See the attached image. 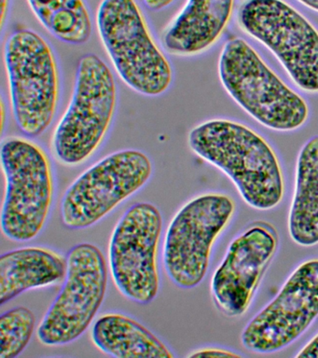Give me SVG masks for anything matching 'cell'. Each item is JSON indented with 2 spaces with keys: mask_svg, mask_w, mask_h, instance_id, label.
Segmentation results:
<instances>
[{
  "mask_svg": "<svg viewBox=\"0 0 318 358\" xmlns=\"http://www.w3.org/2000/svg\"><path fill=\"white\" fill-rule=\"evenodd\" d=\"M188 145L195 155L222 171L252 208L273 209L283 200L280 162L252 128L227 119L205 120L189 131Z\"/></svg>",
  "mask_w": 318,
  "mask_h": 358,
  "instance_id": "cell-1",
  "label": "cell"
},
{
  "mask_svg": "<svg viewBox=\"0 0 318 358\" xmlns=\"http://www.w3.org/2000/svg\"><path fill=\"white\" fill-rule=\"evenodd\" d=\"M96 27L114 69L125 85L146 97L166 94L174 69L136 0H102Z\"/></svg>",
  "mask_w": 318,
  "mask_h": 358,
  "instance_id": "cell-2",
  "label": "cell"
},
{
  "mask_svg": "<svg viewBox=\"0 0 318 358\" xmlns=\"http://www.w3.org/2000/svg\"><path fill=\"white\" fill-rule=\"evenodd\" d=\"M118 106V85L113 70L100 56L83 55L71 101L52 134L55 158L69 167L89 161L110 134Z\"/></svg>",
  "mask_w": 318,
  "mask_h": 358,
  "instance_id": "cell-3",
  "label": "cell"
},
{
  "mask_svg": "<svg viewBox=\"0 0 318 358\" xmlns=\"http://www.w3.org/2000/svg\"><path fill=\"white\" fill-rule=\"evenodd\" d=\"M3 59L16 125L24 136H43L57 117L62 80L57 53L40 33L19 28L8 36Z\"/></svg>",
  "mask_w": 318,
  "mask_h": 358,
  "instance_id": "cell-4",
  "label": "cell"
},
{
  "mask_svg": "<svg viewBox=\"0 0 318 358\" xmlns=\"http://www.w3.org/2000/svg\"><path fill=\"white\" fill-rule=\"evenodd\" d=\"M0 159L5 178L2 234L13 242H29L51 215L55 195L51 157L30 137L10 136L2 139Z\"/></svg>",
  "mask_w": 318,
  "mask_h": 358,
  "instance_id": "cell-5",
  "label": "cell"
},
{
  "mask_svg": "<svg viewBox=\"0 0 318 358\" xmlns=\"http://www.w3.org/2000/svg\"><path fill=\"white\" fill-rule=\"evenodd\" d=\"M219 75L226 92L250 116L277 131L298 130L309 117L305 99L289 85L245 39L222 48Z\"/></svg>",
  "mask_w": 318,
  "mask_h": 358,
  "instance_id": "cell-6",
  "label": "cell"
},
{
  "mask_svg": "<svg viewBox=\"0 0 318 358\" xmlns=\"http://www.w3.org/2000/svg\"><path fill=\"white\" fill-rule=\"evenodd\" d=\"M234 213L233 199L219 192L198 195L175 213L163 245L164 270L173 284L191 289L205 280L215 243Z\"/></svg>",
  "mask_w": 318,
  "mask_h": 358,
  "instance_id": "cell-7",
  "label": "cell"
},
{
  "mask_svg": "<svg viewBox=\"0 0 318 358\" xmlns=\"http://www.w3.org/2000/svg\"><path fill=\"white\" fill-rule=\"evenodd\" d=\"M154 165L140 150L127 148L99 159L78 176L61 200V218L71 229L96 225L152 179Z\"/></svg>",
  "mask_w": 318,
  "mask_h": 358,
  "instance_id": "cell-8",
  "label": "cell"
},
{
  "mask_svg": "<svg viewBox=\"0 0 318 358\" xmlns=\"http://www.w3.org/2000/svg\"><path fill=\"white\" fill-rule=\"evenodd\" d=\"M237 24L268 48L290 78L306 92H318V30L284 0H244Z\"/></svg>",
  "mask_w": 318,
  "mask_h": 358,
  "instance_id": "cell-9",
  "label": "cell"
},
{
  "mask_svg": "<svg viewBox=\"0 0 318 358\" xmlns=\"http://www.w3.org/2000/svg\"><path fill=\"white\" fill-rule=\"evenodd\" d=\"M62 288L41 319L37 338L45 346H63L82 337L104 302L108 265L93 243L72 246Z\"/></svg>",
  "mask_w": 318,
  "mask_h": 358,
  "instance_id": "cell-10",
  "label": "cell"
},
{
  "mask_svg": "<svg viewBox=\"0 0 318 358\" xmlns=\"http://www.w3.org/2000/svg\"><path fill=\"white\" fill-rule=\"evenodd\" d=\"M163 215L146 201L131 206L117 222L108 245V267L117 289L136 303L150 304L161 287L159 252Z\"/></svg>",
  "mask_w": 318,
  "mask_h": 358,
  "instance_id": "cell-11",
  "label": "cell"
},
{
  "mask_svg": "<svg viewBox=\"0 0 318 358\" xmlns=\"http://www.w3.org/2000/svg\"><path fill=\"white\" fill-rule=\"evenodd\" d=\"M318 318V257L301 262L275 298L243 329L248 351L272 354L297 341Z\"/></svg>",
  "mask_w": 318,
  "mask_h": 358,
  "instance_id": "cell-12",
  "label": "cell"
},
{
  "mask_svg": "<svg viewBox=\"0 0 318 358\" xmlns=\"http://www.w3.org/2000/svg\"><path fill=\"white\" fill-rule=\"evenodd\" d=\"M278 248L277 231L263 220L250 223L231 241L211 279L212 298L223 315L247 312Z\"/></svg>",
  "mask_w": 318,
  "mask_h": 358,
  "instance_id": "cell-13",
  "label": "cell"
},
{
  "mask_svg": "<svg viewBox=\"0 0 318 358\" xmlns=\"http://www.w3.org/2000/svg\"><path fill=\"white\" fill-rule=\"evenodd\" d=\"M234 3L236 0H187L161 33L164 49L178 57L208 52L227 29Z\"/></svg>",
  "mask_w": 318,
  "mask_h": 358,
  "instance_id": "cell-14",
  "label": "cell"
},
{
  "mask_svg": "<svg viewBox=\"0 0 318 358\" xmlns=\"http://www.w3.org/2000/svg\"><path fill=\"white\" fill-rule=\"evenodd\" d=\"M68 270L66 257L45 246H26L0 257V304L21 294L52 287L64 281Z\"/></svg>",
  "mask_w": 318,
  "mask_h": 358,
  "instance_id": "cell-15",
  "label": "cell"
},
{
  "mask_svg": "<svg viewBox=\"0 0 318 358\" xmlns=\"http://www.w3.org/2000/svg\"><path fill=\"white\" fill-rule=\"evenodd\" d=\"M91 341L116 358H174L171 349L147 327L124 313H107L94 322Z\"/></svg>",
  "mask_w": 318,
  "mask_h": 358,
  "instance_id": "cell-16",
  "label": "cell"
},
{
  "mask_svg": "<svg viewBox=\"0 0 318 358\" xmlns=\"http://www.w3.org/2000/svg\"><path fill=\"white\" fill-rule=\"evenodd\" d=\"M287 228L298 245H318V136L310 138L298 153Z\"/></svg>",
  "mask_w": 318,
  "mask_h": 358,
  "instance_id": "cell-17",
  "label": "cell"
},
{
  "mask_svg": "<svg viewBox=\"0 0 318 358\" xmlns=\"http://www.w3.org/2000/svg\"><path fill=\"white\" fill-rule=\"evenodd\" d=\"M33 14L58 41L83 45L90 41L93 22L85 0H27Z\"/></svg>",
  "mask_w": 318,
  "mask_h": 358,
  "instance_id": "cell-18",
  "label": "cell"
},
{
  "mask_svg": "<svg viewBox=\"0 0 318 358\" xmlns=\"http://www.w3.org/2000/svg\"><path fill=\"white\" fill-rule=\"evenodd\" d=\"M36 327V316L29 308L18 306L0 315V358L19 357L29 345Z\"/></svg>",
  "mask_w": 318,
  "mask_h": 358,
  "instance_id": "cell-19",
  "label": "cell"
},
{
  "mask_svg": "<svg viewBox=\"0 0 318 358\" xmlns=\"http://www.w3.org/2000/svg\"><path fill=\"white\" fill-rule=\"evenodd\" d=\"M189 357H242L243 355L231 351V350L219 348V347H205L195 350Z\"/></svg>",
  "mask_w": 318,
  "mask_h": 358,
  "instance_id": "cell-20",
  "label": "cell"
},
{
  "mask_svg": "<svg viewBox=\"0 0 318 358\" xmlns=\"http://www.w3.org/2000/svg\"><path fill=\"white\" fill-rule=\"evenodd\" d=\"M296 357L318 358V333L295 355Z\"/></svg>",
  "mask_w": 318,
  "mask_h": 358,
  "instance_id": "cell-21",
  "label": "cell"
},
{
  "mask_svg": "<svg viewBox=\"0 0 318 358\" xmlns=\"http://www.w3.org/2000/svg\"><path fill=\"white\" fill-rule=\"evenodd\" d=\"M150 10L161 11L174 4L175 0H142Z\"/></svg>",
  "mask_w": 318,
  "mask_h": 358,
  "instance_id": "cell-22",
  "label": "cell"
},
{
  "mask_svg": "<svg viewBox=\"0 0 318 358\" xmlns=\"http://www.w3.org/2000/svg\"><path fill=\"white\" fill-rule=\"evenodd\" d=\"M13 0H1V27L2 32H4L5 27H6L8 20H9L10 7H12Z\"/></svg>",
  "mask_w": 318,
  "mask_h": 358,
  "instance_id": "cell-23",
  "label": "cell"
},
{
  "mask_svg": "<svg viewBox=\"0 0 318 358\" xmlns=\"http://www.w3.org/2000/svg\"><path fill=\"white\" fill-rule=\"evenodd\" d=\"M0 105H1V108H0V112H1V115H0V117H1V133L3 134L8 122V117H6L8 109L6 108V102H5L4 96H2Z\"/></svg>",
  "mask_w": 318,
  "mask_h": 358,
  "instance_id": "cell-24",
  "label": "cell"
},
{
  "mask_svg": "<svg viewBox=\"0 0 318 358\" xmlns=\"http://www.w3.org/2000/svg\"><path fill=\"white\" fill-rule=\"evenodd\" d=\"M301 4L318 13V0H298Z\"/></svg>",
  "mask_w": 318,
  "mask_h": 358,
  "instance_id": "cell-25",
  "label": "cell"
}]
</instances>
